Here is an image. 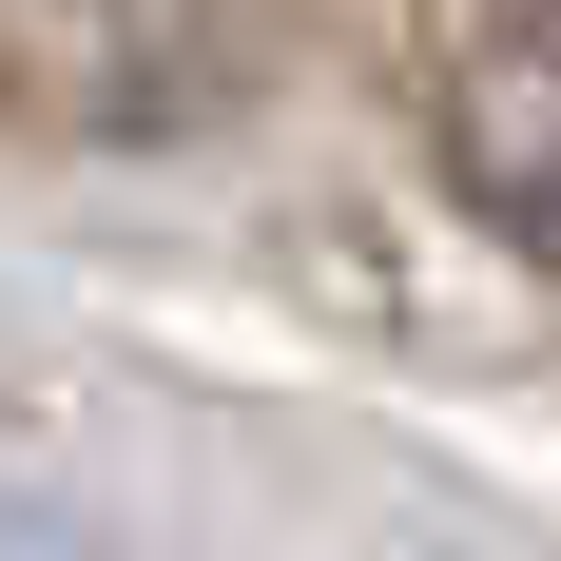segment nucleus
Wrapping results in <instances>:
<instances>
[{"instance_id": "1", "label": "nucleus", "mask_w": 561, "mask_h": 561, "mask_svg": "<svg viewBox=\"0 0 561 561\" xmlns=\"http://www.w3.org/2000/svg\"><path fill=\"white\" fill-rule=\"evenodd\" d=\"M446 174H465L484 232H523L561 272V0L542 20H484V39L446 58Z\"/></svg>"}]
</instances>
